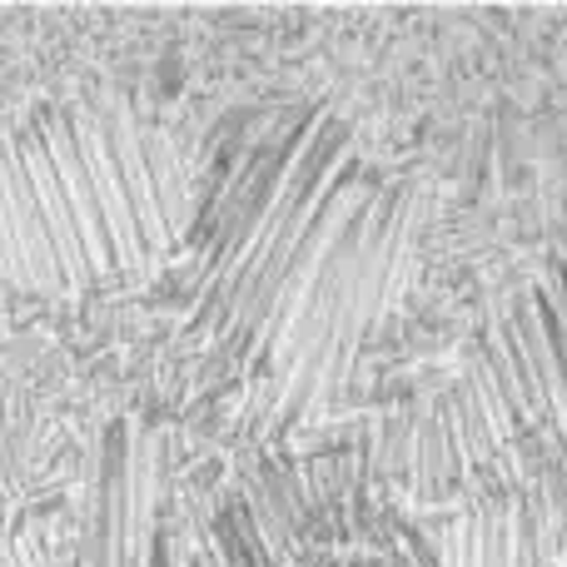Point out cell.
<instances>
[{
	"mask_svg": "<svg viewBox=\"0 0 567 567\" xmlns=\"http://www.w3.org/2000/svg\"><path fill=\"white\" fill-rule=\"evenodd\" d=\"M429 215V195L423 189H393L369 205L359 225V245H353V265L343 279V293L333 299L329 329H323L319 349L299 363L284 383L269 393V429L284 433L293 423L323 413L333 399H343L353 379V359H359L363 339H369L373 319L399 299L403 275H409V249L419 239V225Z\"/></svg>",
	"mask_w": 567,
	"mask_h": 567,
	"instance_id": "obj_2",
	"label": "cell"
},
{
	"mask_svg": "<svg viewBox=\"0 0 567 567\" xmlns=\"http://www.w3.org/2000/svg\"><path fill=\"white\" fill-rule=\"evenodd\" d=\"M115 269L150 275V259L95 105L0 125V289L60 293Z\"/></svg>",
	"mask_w": 567,
	"mask_h": 567,
	"instance_id": "obj_1",
	"label": "cell"
},
{
	"mask_svg": "<svg viewBox=\"0 0 567 567\" xmlns=\"http://www.w3.org/2000/svg\"><path fill=\"white\" fill-rule=\"evenodd\" d=\"M383 567H433L429 558V543H423V533H403L399 548L383 558Z\"/></svg>",
	"mask_w": 567,
	"mask_h": 567,
	"instance_id": "obj_4",
	"label": "cell"
},
{
	"mask_svg": "<svg viewBox=\"0 0 567 567\" xmlns=\"http://www.w3.org/2000/svg\"><path fill=\"white\" fill-rule=\"evenodd\" d=\"M353 145V130L339 110H313L309 120H299L289 135V155H284V169L279 179L269 185V195L259 199V209L249 215V225L239 229L235 239L209 249L205 259V303H199V319L215 323L225 319V299L235 289L239 275L265 259V249L279 239V229L299 215V205L333 175V165L343 159V150Z\"/></svg>",
	"mask_w": 567,
	"mask_h": 567,
	"instance_id": "obj_3",
	"label": "cell"
}]
</instances>
